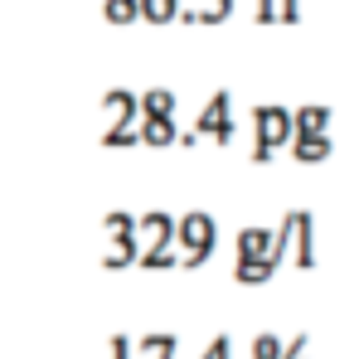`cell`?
Instances as JSON below:
<instances>
[{"label": "cell", "instance_id": "277c9868", "mask_svg": "<svg viewBox=\"0 0 359 359\" xmlns=\"http://www.w3.org/2000/svg\"><path fill=\"white\" fill-rule=\"evenodd\" d=\"M229 112H233L229 93H214V97H209V107L194 117L189 136H184V146H189V141H199V136H214L219 146H229V141H233V117H229Z\"/></svg>", "mask_w": 359, "mask_h": 359}, {"label": "cell", "instance_id": "ffe728a7", "mask_svg": "<svg viewBox=\"0 0 359 359\" xmlns=\"http://www.w3.org/2000/svg\"><path fill=\"white\" fill-rule=\"evenodd\" d=\"M297 359H306V350H301V355H297Z\"/></svg>", "mask_w": 359, "mask_h": 359}, {"label": "cell", "instance_id": "9c48e42d", "mask_svg": "<svg viewBox=\"0 0 359 359\" xmlns=\"http://www.w3.org/2000/svg\"><path fill=\"white\" fill-rule=\"evenodd\" d=\"M238 257H272V229H243L238 233ZM277 262V257H272Z\"/></svg>", "mask_w": 359, "mask_h": 359}, {"label": "cell", "instance_id": "5b68a950", "mask_svg": "<svg viewBox=\"0 0 359 359\" xmlns=\"http://www.w3.org/2000/svg\"><path fill=\"white\" fill-rule=\"evenodd\" d=\"M102 112H107V131H102V141H107V136H117V131L141 121V102H136V93H107Z\"/></svg>", "mask_w": 359, "mask_h": 359}, {"label": "cell", "instance_id": "8fae6325", "mask_svg": "<svg viewBox=\"0 0 359 359\" xmlns=\"http://www.w3.org/2000/svg\"><path fill=\"white\" fill-rule=\"evenodd\" d=\"M131 359H175V335H146L131 345Z\"/></svg>", "mask_w": 359, "mask_h": 359}, {"label": "cell", "instance_id": "52a82bcc", "mask_svg": "<svg viewBox=\"0 0 359 359\" xmlns=\"http://www.w3.org/2000/svg\"><path fill=\"white\" fill-rule=\"evenodd\" d=\"M272 272H277L272 257H238V262H233V277H238L243 287H262Z\"/></svg>", "mask_w": 359, "mask_h": 359}, {"label": "cell", "instance_id": "7c38bea8", "mask_svg": "<svg viewBox=\"0 0 359 359\" xmlns=\"http://www.w3.org/2000/svg\"><path fill=\"white\" fill-rule=\"evenodd\" d=\"M292 151H297V161L316 165V161L330 156V136H292Z\"/></svg>", "mask_w": 359, "mask_h": 359}, {"label": "cell", "instance_id": "d6986e66", "mask_svg": "<svg viewBox=\"0 0 359 359\" xmlns=\"http://www.w3.org/2000/svg\"><path fill=\"white\" fill-rule=\"evenodd\" d=\"M112 359H131V340H126V335L112 340Z\"/></svg>", "mask_w": 359, "mask_h": 359}, {"label": "cell", "instance_id": "4fadbf2b", "mask_svg": "<svg viewBox=\"0 0 359 359\" xmlns=\"http://www.w3.org/2000/svg\"><path fill=\"white\" fill-rule=\"evenodd\" d=\"M297 15H301L297 0H257V20H262V25H277V20H282V25H292Z\"/></svg>", "mask_w": 359, "mask_h": 359}, {"label": "cell", "instance_id": "30bf717a", "mask_svg": "<svg viewBox=\"0 0 359 359\" xmlns=\"http://www.w3.org/2000/svg\"><path fill=\"white\" fill-rule=\"evenodd\" d=\"M136 102H141V117H175V93H165V88H151Z\"/></svg>", "mask_w": 359, "mask_h": 359}, {"label": "cell", "instance_id": "7a4b0ae2", "mask_svg": "<svg viewBox=\"0 0 359 359\" xmlns=\"http://www.w3.org/2000/svg\"><path fill=\"white\" fill-rule=\"evenodd\" d=\"M175 243L184 248V267H199V262H209V252H214V243H219V224H214V214H184L175 219Z\"/></svg>", "mask_w": 359, "mask_h": 359}, {"label": "cell", "instance_id": "ac0fdd59", "mask_svg": "<svg viewBox=\"0 0 359 359\" xmlns=\"http://www.w3.org/2000/svg\"><path fill=\"white\" fill-rule=\"evenodd\" d=\"M199 359H229V335H219V340H214V345H209Z\"/></svg>", "mask_w": 359, "mask_h": 359}, {"label": "cell", "instance_id": "3957f363", "mask_svg": "<svg viewBox=\"0 0 359 359\" xmlns=\"http://www.w3.org/2000/svg\"><path fill=\"white\" fill-rule=\"evenodd\" d=\"M252 161H272V151H282L292 136H297V126H292V112L287 107H257L252 112Z\"/></svg>", "mask_w": 359, "mask_h": 359}, {"label": "cell", "instance_id": "5bb4252c", "mask_svg": "<svg viewBox=\"0 0 359 359\" xmlns=\"http://www.w3.org/2000/svg\"><path fill=\"white\" fill-rule=\"evenodd\" d=\"M141 5V20H151V25H170V20H180V0H136Z\"/></svg>", "mask_w": 359, "mask_h": 359}, {"label": "cell", "instance_id": "e0dca14e", "mask_svg": "<svg viewBox=\"0 0 359 359\" xmlns=\"http://www.w3.org/2000/svg\"><path fill=\"white\" fill-rule=\"evenodd\" d=\"M287 350V340H277V335H257L252 340V359H282Z\"/></svg>", "mask_w": 359, "mask_h": 359}, {"label": "cell", "instance_id": "8992f818", "mask_svg": "<svg viewBox=\"0 0 359 359\" xmlns=\"http://www.w3.org/2000/svg\"><path fill=\"white\" fill-rule=\"evenodd\" d=\"M136 136H141L146 146H170V141H180L175 117H141L136 121Z\"/></svg>", "mask_w": 359, "mask_h": 359}, {"label": "cell", "instance_id": "2e32d148", "mask_svg": "<svg viewBox=\"0 0 359 359\" xmlns=\"http://www.w3.org/2000/svg\"><path fill=\"white\" fill-rule=\"evenodd\" d=\"M102 15H107L112 25H131V20H141V5H136V0H107Z\"/></svg>", "mask_w": 359, "mask_h": 359}, {"label": "cell", "instance_id": "6da1fadb", "mask_svg": "<svg viewBox=\"0 0 359 359\" xmlns=\"http://www.w3.org/2000/svg\"><path fill=\"white\" fill-rule=\"evenodd\" d=\"M311 229H316V219H311L306 209H292V214L282 219V229L272 233V257H277V267L287 262V252H292V248H297V267H316Z\"/></svg>", "mask_w": 359, "mask_h": 359}, {"label": "cell", "instance_id": "9a60e30c", "mask_svg": "<svg viewBox=\"0 0 359 359\" xmlns=\"http://www.w3.org/2000/svg\"><path fill=\"white\" fill-rule=\"evenodd\" d=\"M233 10V0H199L194 10H180L184 20H194V25H214V20H224Z\"/></svg>", "mask_w": 359, "mask_h": 359}, {"label": "cell", "instance_id": "ba28073f", "mask_svg": "<svg viewBox=\"0 0 359 359\" xmlns=\"http://www.w3.org/2000/svg\"><path fill=\"white\" fill-rule=\"evenodd\" d=\"M292 126H297V136H325L330 131V107H301V112H292Z\"/></svg>", "mask_w": 359, "mask_h": 359}]
</instances>
